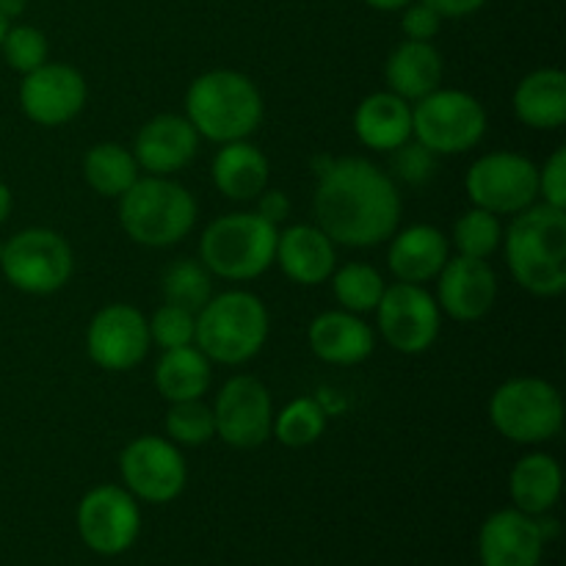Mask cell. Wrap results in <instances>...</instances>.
I'll return each mask as SVG.
<instances>
[{"mask_svg":"<svg viewBox=\"0 0 566 566\" xmlns=\"http://www.w3.org/2000/svg\"><path fill=\"white\" fill-rule=\"evenodd\" d=\"M9 28H11V20L3 14V11H0V44H3V39H6V33H9Z\"/></svg>","mask_w":566,"mask_h":566,"instance_id":"f6af8a7d","label":"cell"},{"mask_svg":"<svg viewBox=\"0 0 566 566\" xmlns=\"http://www.w3.org/2000/svg\"><path fill=\"white\" fill-rule=\"evenodd\" d=\"M138 164L130 149L122 144H94L83 158V177L88 188L105 199H119L138 180Z\"/></svg>","mask_w":566,"mask_h":566,"instance_id":"f1b7e54d","label":"cell"},{"mask_svg":"<svg viewBox=\"0 0 566 566\" xmlns=\"http://www.w3.org/2000/svg\"><path fill=\"white\" fill-rule=\"evenodd\" d=\"M315 175V224L332 241L348 249L390 241L401 221V193L390 171L368 158H329Z\"/></svg>","mask_w":566,"mask_h":566,"instance_id":"6da1fadb","label":"cell"},{"mask_svg":"<svg viewBox=\"0 0 566 566\" xmlns=\"http://www.w3.org/2000/svg\"><path fill=\"white\" fill-rule=\"evenodd\" d=\"M337 243L318 224H293L276 238L274 263L282 274L304 287H315L337 269Z\"/></svg>","mask_w":566,"mask_h":566,"instance_id":"ffe728a7","label":"cell"},{"mask_svg":"<svg viewBox=\"0 0 566 566\" xmlns=\"http://www.w3.org/2000/svg\"><path fill=\"white\" fill-rule=\"evenodd\" d=\"M210 365L213 363L193 343L191 346L166 348L155 365V390L169 403L205 398V392L210 390V381H213Z\"/></svg>","mask_w":566,"mask_h":566,"instance_id":"83f0119b","label":"cell"},{"mask_svg":"<svg viewBox=\"0 0 566 566\" xmlns=\"http://www.w3.org/2000/svg\"><path fill=\"white\" fill-rule=\"evenodd\" d=\"M75 523L88 551L114 558L136 545L142 534V509L125 486L103 484L81 497Z\"/></svg>","mask_w":566,"mask_h":566,"instance_id":"7c38bea8","label":"cell"},{"mask_svg":"<svg viewBox=\"0 0 566 566\" xmlns=\"http://www.w3.org/2000/svg\"><path fill=\"white\" fill-rule=\"evenodd\" d=\"M271 318L263 298L249 291H224L210 296L197 313L193 346L219 365H243L263 352Z\"/></svg>","mask_w":566,"mask_h":566,"instance_id":"5b68a950","label":"cell"},{"mask_svg":"<svg viewBox=\"0 0 566 566\" xmlns=\"http://www.w3.org/2000/svg\"><path fill=\"white\" fill-rule=\"evenodd\" d=\"M497 302V274L490 260L453 254L437 274V304L440 313L459 324H473L490 315Z\"/></svg>","mask_w":566,"mask_h":566,"instance_id":"e0dca14e","label":"cell"},{"mask_svg":"<svg viewBox=\"0 0 566 566\" xmlns=\"http://www.w3.org/2000/svg\"><path fill=\"white\" fill-rule=\"evenodd\" d=\"M365 3L376 11H401V9H407L412 0H365Z\"/></svg>","mask_w":566,"mask_h":566,"instance_id":"7bdbcfd3","label":"cell"},{"mask_svg":"<svg viewBox=\"0 0 566 566\" xmlns=\"http://www.w3.org/2000/svg\"><path fill=\"white\" fill-rule=\"evenodd\" d=\"M216 437L238 451H252L271 440L274 401L258 376H232L213 401Z\"/></svg>","mask_w":566,"mask_h":566,"instance_id":"5bb4252c","label":"cell"},{"mask_svg":"<svg viewBox=\"0 0 566 566\" xmlns=\"http://www.w3.org/2000/svg\"><path fill=\"white\" fill-rule=\"evenodd\" d=\"M448 241H451V247L457 249V254H462V258L490 260L503 243L501 216L481 208L464 210V213L453 221V230Z\"/></svg>","mask_w":566,"mask_h":566,"instance_id":"1f68e13d","label":"cell"},{"mask_svg":"<svg viewBox=\"0 0 566 566\" xmlns=\"http://www.w3.org/2000/svg\"><path fill=\"white\" fill-rule=\"evenodd\" d=\"M310 348L315 357L326 365H359L374 354L376 335L363 315L346 313V310H326L315 315L307 329Z\"/></svg>","mask_w":566,"mask_h":566,"instance_id":"44dd1931","label":"cell"},{"mask_svg":"<svg viewBox=\"0 0 566 566\" xmlns=\"http://www.w3.org/2000/svg\"><path fill=\"white\" fill-rule=\"evenodd\" d=\"M401 31L407 39H415V42H431V39L440 33L442 25V17L437 14L431 6H426L423 0L420 3H409L407 9H401Z\"/></svg>","mask_w":566,"mask_h":566,"instance_id":"f35d334b","label":"cell"},{"mask_svg":"<svg viewBox=\"0 0 566 566\" xmlns=\"http://www.w3.org/2000/svg\"><path fill=\"white\" fill-rule=\"evenodd\" d=\"M539 197L545 205L566 210V147H558L539 166Z\"/></svg>","mask_w":566,"mask_h":566,"instance_id":"74e56055","label":"cell"},{"mask_svg":"<svg viewBox=\"0 0 566 566\" xmlns=\"http://www.w3.org/2000/svg\"><path fill=\"white\" fill-rule=\"evenodd\" d=\"M269 175L271 166L265 153L247 138L221 144L210 169L216 191L232 202H254L269 188Z\"/></svg>","mask_w":566,"mask_h":566,"instance_id":"cb8c5ba5","label":"cell"},{"mask_svg":"<svg viewBox=\"0 0 566 566\" xmlns=\"http://www.w3.org/2000/svg\"><path fill=\"white\" fill-rule=\"evenodd\" d=\"M119 473L125 490L136 501L164 506L177 501L188 484V464L169 437H136L119 453Z\"/></svg>","mask_w":566,"mask_h":566,"instance_id":"8fae6325","label":"cell"},{"mask_svg":"<svg viewBox=\"0 0 566 566\" xmlns=\"http://www.w3.org/2000/svg\"><path fill=\"white\" fill-rule=\"evenodd\" d=\"M160 293L166 304L199 313L213 296V274L205 269L202 260L177 258L160 274Z\"/></svg>","mask_w":566,"mask_h":566,"instance_id":"f546056e","label":"cell"},{"mask_svg":"<svg viewBox=\"0 0 566 566\" xmlns=\"http://www.w3.org/2000/svg\"><path fill=\"white\" fill-rule=\"evenodd\" d=\"M374 313L379 335L398 354H409V357L426 354L440 337V304L423 285L392 282L385 287V296L376 304Z\"/></svg>","mask_w":566,"mask_h":566,"instance_id":"4fadbf2b","label":"cell"},{"mask_svg":"<svg viewBox=\"0 0 566 566\" xmlns=\"http://www.w3.org/2000/svg\"><path fill=\"white\" fill-rule=\"evenodd\" d=\"M423 3L431 6L442 20H462V17L475 14L486 0H423Z\"/></svg>","mask_w":566,"mask_h":566,"instance_id":"60d3db41","label":"cell"},{"mask_svg":"<svg viewBox=\"0 0 566 566\" xmlns=\"http://www.w3.org/2000/svg\"><path fill=\"white\" fill-rule=\"evenodd\" d=\"M199 149V133L180 114H158L138 130L133 158L138 169L155 177H171L186 169Z\"/></svg>","mask_w":566,"mask_h":566,"instance_id":"d6986e66","label":"cell"},{"mask_svg":"<svg viewBox=\"0 0 566 566\" xmlns=\"http://www.w3.org/2000/svg\"><path fill=\"white\" fill-rule=\"evenodd\" d=\"M332 293L340 310L354 315L374 313L376 304L385 296V276L368 263H346L332 271Z\"/></svg>","mask_w":566,"mask_h":566,"instance_id":"4dcf8cb0","label":"cell"},{"mask_svg":"<svg viewBox=\"0 0 566 566\" xmlns=\"http://www.w3.org/2000/svg\"><path fill=\"white\" fill-rule=\"evenodd\" d=\"M354 133L374 153H392L412 138V103L392 92H374L354 111Z\"/></svg>","mask_w":566,"mask_h":566,"instance_id":"603a6c76","label":"cell"},{"mask_svg":"<svg viewBox=\"0 0 566 566\" xmlns=\"http://www.w3.org/2000/svg\"><path fill=\"white\" fill-rule=\"evenodd\" d=\"M276 238L280 227L258 213H224L199 238V260L219 280H258L274 265Z\"/></svg>","mask_w":566,"mask_h":566,"instance_id":"8992f818","label":"cell"},{"mask_svg":"<svg viewBox=\"0 0 566 566\" xmlns=\"http://www.w3.org/2000/svg\"><path fill=\"white\" fill-rule=\"evenodd\" d=\"M545 545L536 517L514 506L490 514L479 531L481 566H539Z\"/></svg>","mask_w":566,"mask_h":566,"instance_id":"ac0fdd59","label":"cell"},{"mask_svg":"<svg viewBox=\"0 0 566 566\" xmlns=\"http://www.w3.org/2000/svg\"><path fill=\"white\" fill-rule=\"evenodd\" d=\"M442 72H446V64H442V55L434 44L403 39V42L387 55V92L398 94V97L407 99V103H418L426 94L440 88Z\"/></svg>","mask_w":566,"mask_h":566,"instance_id":"d4e9b609","label":"cell"},{"mask_svg":"<svg viewBox=\"0 0 566 566\" xmlns=\"http://www.w3.org/2000/svg\"><path fill=\"white\" fill-rule=\"evenodd\" d=\"M392 175L403 180L407 186H423L434 177L437 171V155L429 153L420 142L409 138L398 149H392Z\"/></svg>","mask_w":566,"mask_h":566,"instance_id":"8d00e7d4","label":"cell"},{"mask_svg":"<svg viewBox=\"0 0 566 566\" xmlns=\"http://www.w3.org/2000/svg\"><path fill=\"white\" fill-rule=\"evenodd\" d=\"M147 315L125 302L105 304L86 329V352L97 368L122 374L144 363L149 352Z\"/></svg>","mask_w":566,"mask_h":566,"instance_id":"9a60e30c","label":"cell"},{"mask_svg":"<svg viewBox=\"0 0 566 566\" xmlns=\"http://www.w3.org/2000/svg\"><path fill=\"white\" fill-rule=\"evenodd\" d=\"M149 324V343L158 348H180L191 346L193 335H197V313L177 304H160L153 313Z\"/></svg>","mask_w":566,"mask_h":566,"instance_id":"d590c367","label":"cell"},{"mask_svg":"<svg viewBox=\"0 0 566 566\" xmlns=\"http://www.w3.org/2000/svg\"><path fill=\"white\" fill-rule=\"evenodd\" d=\"M486 136V111L479 97L462 88H434L412 105V138L429 153H470Z\"/></svg>","mask_w":566,"mask_h":566,"instance_id":"ba28073f","label":"cell"},{"mask_svg":"<svg viewBox=\"0 0 566 566\" xmlns=\"http://www.w3.org/2000/svg\"><path fill=\"white\" fill-rule=\"evenodd\" d=\"M490 423L514 446H545L562 434V392L539 376H517L492 392Z\"/></svg>","mask_w":566,"mask_h":566,"instance_id":"52a82bcc","label":"cell"},{"mask_svg":"<svg viewBox=\"0 0 566 566\" xmlns=\"http://www.w3.org/2000/svg\"><path fill=\"white\" fill-rule=\"evenodd\" d=\"M28 3H31V0H0V11L11 20V17H20L22 11L28 9Z\"/></svg>","mask_w":566,"mask_h":566,"instance_id":"ee69618b","label":"cell"},{"mask_svg":"<svg viewBox=\"0 0 566 566\" xmlns=\"http://www.w3.org/2000/svg\"><path fill=\"white\" fill-rule=\"evenodd\" d=\"M448 258H451V241L446 232L431 224H412L390 235L387 265L398 282L426 285L437 280Z\"/></svg>","mask_w":566,"mask_h":566,"instance_id":"7402d4cb","label":"cell"},{"mask_svg":"<svg viewBox=\"0 0 566 566\" xmlns=\"http://www.w3.org/2000/svg\"><path fill=\"white\" fill-rule=\"evenodd\" d=\"M258 83L235 70H210L193 77L186 92V119L199 138L216 144L243 142L263 122Z\"/></svg>","mask_w":566,"mask_h":566,"instance_id":"3957f363","label":"cell"},{"mask_svg":"<svg viewBox=\"0 0 566 566\" xmlns=\"http://www.w3.org/2000/svg\"><path fill=\"white\" fill-rule=\"evenodd\" d=\"M254 202H258V210H254V213H258L260 219L269 221V224L280 227L282 221L291 219V197H287L285 191H280V188H265Z\"/></svg>","mask_w":566,"mask_h":566,"instance_id":"ab89813d","label":"cell"},{"mask_svg":"<svg viewBox=\"0 0 566 566\" xmlns=\"http://www.w3.org/2000/svg\"><path fill=\"white\" fill-rule=\"evenodd\" d=\"M119 224L138 247H175L197 224V199L171 177H138L119 197Z\"/></svg>","mask_w":566,"mask_h":566,"instance_id":"277c9868","label":"cell"},{"mask_svg":"<svg viewBox=\"0 0 566 566\" xmlns=\"http://www.w3.org/2000/svg\"><path fill=\"white\" fill-rule=\"evenodd\" d=\"M512 108L531 130H558L566 122V75L556 66L534 70L514 88Z\"/></svg>","mask_w":566,"mask_h":566,"instance_id":"484cf974","label":"cell"},{"mask_svg":"<svg viewBox=\"0 0 566 566\" xmlns=\"http://www.w3.org/2000/svg\"><path fill=\"white\" fill-rule=\"evenodd\" d=\"M164 429L166 437H169L175 446L199 448L216 437L213 409H210L202 398H197V401L171 403L169 412H166Z\"/></svg>","mask_w":566,"mask_h":566,"instance_id":"836d02e7","label":"cell"},{"mask_svg":"<svg viewBox=\"0 0 566 566\" xmlns=\"http://www.w3.org/2000/svg\"><path fill=\"white\" fill-rule=\"evenodd\" d=\"M11 208H14V193H11V188L0 180V224L9 221Z\"/></svg>","mask_w":566,"mask_h":566,"instance_id":"b9f144b4","label":"cell"},{"mask_svg":"<svg viewBox=\"0 0 566 566\" xmlns=\"http://www.w3.org/2000/svg\"><path fill=\"white\" fill-rule=\"evenodd\" d=\"M501 247L514 282L531 296L556 298L566 291V210L545 202L520 210Z\"/></svg>","mask_w":566,"mask_h":566,"instance_id":"7a4b0ae2","label":"cell"},{"mask_svg":"<svg viewBox=\"0 0 566 566\" xmlns=\"http://www.w3.org/2000/svg\"><path fill=\"white\" fill-rule=\"evenodd\" d=\"M3 243H6V241H0V258H3Z\"/></svg>","mask_w":566,"mask_h":566,"instance_id":"bcb514c9","label":"cell"},{"mask_svg":"<svg viewBox=\"0 0 566 566\" xmlns=\"http://www.w3.org/2000/svg\"><path fill=\"white\" fill-rule=\"evenodd\" d=\"M562 464L551 453H528L520 459L509 475V495H512L514 509L531 517L551 514L553 506L562 497Z\"/></svg>","mask_w":566,"mask_h":566,"instance_id":"4316f807","label":"cell"},{"mask_svg":"<svg viewBox=\"0 0 566 566\" xmlns=\"http://www.w3.org/2000/svg\"><path fill=\"white\" fill-rule=\"evenodd\" d=\"M473 208L495 216H517L539 199V166L512 149L481 155L464 177Z\"/></svg>","mask_w":566,"mask_h":566,"instance_id":"30bf717a","label":"cell"},{"mask_svg":"<svg viewBox=\"0 0 566 566\" xmlns=\"http://www.w3.org/2000/svg\"><path fill=\"white\" fill-rule=\"evenodd\" d=\"M0 271L6 282L20 293L50 296L72 280L75 258L61 232L48 227H28L3 243Z\"/></svg>","mask_w":566,"mask_h":566,"instance_id":"9c48e42d","label":"cell"},{"mask_svg":"<svg viewBox=\"0 0 566 566\" xmlns=\"http://www.w3.org/2000/svg\"><path fill=\"white\" fill-rule=\"evenodd\" d=\"M0 50H3V59L11 70L20 72V75H28V72H33L36 66H42L48 61L50 44L48 36L39 28L11 25Z\"/></svg>","mask_w":566,"mask_h":566,"instance_id":"e575fe53","label":"cell"},{"mask_svg":"<svg viewBox=\"0 0 566 566\" xmlns=\"http://www.w3.org/2000/svg\"><path fill=\"white\" fill-rule=\"evenodd\" d=\"M88 97L86 77L72 64L44 61L33 72L22 75L20 108L33 125L61 127L75 119Z\"/></svg>","mask_w":566,"mask_h":566,"instance_id":"2e32d148","label":"cell"},{"mask_svg":"<svg viewBox=\"0 0 566 566\" xmlns=\"http://www.w3.org/2000/svg\"><path fill=\"white\" fill-rule=\"evenodd\" d=\"M326 431V412L315 398H293L282 412H274L271 437L285 448H307L318 442Z\"/></svg>","mask_w":566,"mask_h":566,"instance_id":"d6a6232c","label":"cell"}]
</instances>
